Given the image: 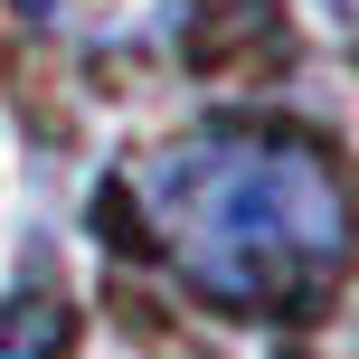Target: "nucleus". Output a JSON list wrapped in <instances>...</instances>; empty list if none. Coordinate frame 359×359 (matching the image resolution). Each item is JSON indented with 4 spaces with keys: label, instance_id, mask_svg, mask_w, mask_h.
Segmentation results:
<instances>
[{
    "label": "nucleus",
    "instance_id": "f257e3e1",
    "mask_svg": "<svg viewBox=\"0 0 359 359\" xmlns=\"http://www.w3.org/2000/svg\"><path fill=\"white\" fill-rule=\"evenodd\" d=\"M114 217L189 303L227 322L312 312L350 265L341 151L265 114H217L142 142L114 180Z\"/></svg>",
    "mask_w": 359,
    "mask_h": 359
},
{
    "label": "nucleus",
    "instance_id": "f03ea898",
    "mask_svg": "<svg viewBox=\"0 0 359 359\" xmlns=\"http://www.w3.org/2000/svg\"><path fill=\"white\" fill-rule=\"evenodd\" d=\"M48 29L67 38H95V48H114V38H151L170 19V0H29Z\"/></svg>",
    "mask_w": 359,
    "mask_h": 359
},
{
    "label": "nucleus",
    "instance_id": "7ed1b4c3",
    "mask_svg": "<svg viewBox=\"0 0 359 359\" xmlns=\"http://www.w3.org/2000/svg\"><path fill=\"white\" fill-rule=\"evenodd\" d=\"M0 359H67V303L29 293V303L0 312Z\"/></svg>",
    "mask_w": 359,
    "mask_h": 359
}]
</instances>
